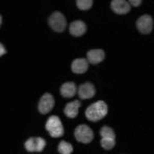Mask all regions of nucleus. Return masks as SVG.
<instances>
[{"label": "nucleus", "instance_id": "6", "mask_svg": "<svg viewBox=\"0 0 154 154\" xmlns=\"http://www.w3.org/2000/svg\"><path fill=\"white\" fill-rule=\"evenodd\" d=\"M137 27L139 31L144 35H148L152 31L153 19L150 15H143L137 20Z\"/></svg>", "mask_w": 154, "mask_h": 154}, {"label": "nucleus", "instance_id": "18", "mask_svg": "<svg viewBox=\"0 0 154 154\" xmlns=\"http://www.w3.org/2000/svg\"><path fill=\"white\" fill-rule=\"evenodd\" d=\"M100 135L101 137H116V133L112 130V128L108 127V126H103L100 129Z\"/></svg>", "mask_w": 154, "mask_h": 154}, {"label": "nucleus", "instance_id": "3", "mask_svg": "<svg viewBox=\"0 0 154 154\" xmlns=\"http://www.w3.org/2000/svg\"><path fill=\"white\" fill-rule=\"evenodd\" d=\"M48 23L55 32H63L67 26V20L60 12H54L49 17Z\"/></svg>", "mask_w": 154, "mask_h": 154}, {"label": "nucleus", "instance_id": "4", "mask_svg": "<svg viewBox=\"0 0 154 154\" xmlns=\"http://www.w3.org/2000/svg\"><path fill=\"white\" fill-rule=\"evenodd\" d=\"M74 135H75V139L77 141L83 143V144H89L94 139V133H93L92 129L85 124H81V125L77 126L75 131H74Z\"/></svg>", "mask_w": 154, "mask_h": 154}, {"label": "nucleus", "instance_id": "12", "mask_svg": "<svg viewBox=\"0 0 154 154\" xmlns=\"http://www.w3.org/2000/svg\"><path fill=\"white\" fill-rule=\"evenodd\" d=\"M105 57V52L102 49H92L89 50L87 53V58L90 64L97 65L101 63Z\"/></svg>", "mask_w": 154, "mask_h": 154}, {"label": "nucleus", "instance_id": "5", "mask_svg": "<svg viewBox=\"0 0 154 154\" xmlns=\"http://www.w3.org/2000/svg\"><path fill=\"white\" fill-rule=\"evenodd\" d=\"M24 147L28 152H42L46 147V141L43 137H30L25 142Z\"/></svg>", "mask_w": 154, "mask_h": 154}, {"label": "nucleus", "instance_id": "16", "mask_svg": "<svg viewBox=\"0 0 154 154\" xmlns=\"http://www.w3.org/2000/svg\"><path fill=\"white\" fill-rule=\"evenodd\" d=\"M101 147L105 150H110L115 147L116 145V137H102L100 141Z\"/></svg>", "mask_w": 154, "mask_h": 154}, {"label": "nucleus", "instance_id": "1", "mask_svg": "<svg viewBox=\"0 0 154 154\" xmlns=\"http://www.w3.org/2000/svg\"><path fill=\"white\" fill-rule=\"evenodd\" d=\"M108 112V106L104 101L99 100L97 102L91 104L85 110V117L92 122H97L102 120Z\"/></svg>", "mask_w": 154, "mask_h": 154}, {"label": "nucleus", "instance_id": "13", "mask_svg": "<svg viewBox=\"0 0 154 154\" xmlns=\"http://www.w3.org/2000/svg\"><path fill=\"white\" fill-rule=\"evenodd\" d=\"M60 95H62L64 98H72V97L75 96L76 92H77V88L76 85L74 82H65L64 85L60 87Z\"/></svg>", "mask_w": 154, "mask_h": 154}, {"label": "nucleus", "instance_id": "9", "mask_svg": "<svg viewBox=\"0 0 154 154\" xmlns=\"http://www.w3.org/2000/svg\"><path fill=\"white\" fill-rule=\"evenodd\" d=\"M96 94V90L93 83L85 82L79 87L78 89V95L80 99H90L93 98Z\"/></svg>", "mask_w": 154, "mask_h": 154}, {"label": "nucleus", "instance_id": "20", "mask_svg": "<svg viewBox=\"0 0 154 154\" xmlns=\"http://www.w3.org/2000/svg\"><path fill=\"white\" fill-rule=\"evenodd\" d=\"M0 48H1V53H0V55H3V54L5 53V49H4V47L2 44H0Z\"/></svg>", "mask_w": 154, "mask_h": 154}, {"label": "nucleus", "instance_id": "14", "mask_svg": "<svg viewBox=\"0 0 154 154\" xmlns=\"http://www.w3.org/2000/svg\"><path fill=\"white\" fill-rule=\"evenodd\" d=\"M80 101L79 100H75V101H72V102H69L66 104L65 106V115L67 116L68 118H76L77 115H78V109L80 107Z\"/></svg>", "mask_w": 154, "mask_h": 154}, {"label": "nucleus", "instance_id": "15", "mask_svg": "<svg viewBox=\"0 0 154 154\" xmlns=\"http://www.w3.org/2000/svg\"><path fill=\"white\" fill-rule=\"evenodd\" d=\"M57 150H58V152L62 154H70L73 152V146H72L70 143L62 141L58 144Z\"/></svg>", "mask_w": 154, "mask_h": 154}, {"label": "nucleus", "instance_id": "8", "mask_svg": "<svg viewBox=\"0 0 154 154\" xmlns=\"http://www.w3.org/2000/svg\"><path fill=\"white\" fill-rule=\"evenodd\" d=\"M131 4L126 0H112L110 8L118 15H125L130 12Z\"/></svg>", "mask_w": 154, "mask_h": 154}, {"label": "nucleus", "instance_id": "7", "mask_svg": "<svg viewBox=\"0 0 154 154\" xmlns=\"http://www.w3.org/2000/svg\"><path fill=\"white\" fill-rule=\"evenodd\" d=\"M54 106V98L51 94L49 93H45L42 96V98L40 99V102H38V112L42 115H46L48 112H50Z\"/></svg>", "mask_w": 154, "mask_h": 154}, {"label": "nucleus", "instance_id": "11", "mask_svg": "<svg viewBox=\"0 0 154 154\" xmlns=\"http://www.w3.org/2000/svg\"><path fill=\"white\" fill-rule=\"evenodd\" d=\"M69 31L74 37H81L87 31V25H85V23L83 21L76 20V21H73L70 24Z\"/></svg>", "mask_w": 154, "mask_h": 154}, {"label": "nucleus", "instance_id": "2", "mask_svg": "<svg viewBox=\"0 0 154 154\" xmlns=\"http://www.w3.org/2000/svg\"><path fill=\"white\" fill-rule=\"evenodd\" d=\"M45 128L52 137H60L64 135L65 130L63 123L57 116H51L45 125Z\"/></svg>", "mask_w": 154, "mask_h": 154}, {"label": "nucleus", "instance_id": "19", "mask_svg": "<svg viewBox=\"0 0 154 154\" xmlns=\"http://www.w3.org/2000/svg\"><path fill=\"white\" fill-rule=\"evenodd\" d=\"M128 2L132 6H139L142 3V0H128Z\"/></svg>", "mask_w": 154, "mask_h": 154}, {"label": "nucleus", "instance_id": "10", "mask_svg": "<svg viewBox=\"0 0 154 154\" xmlns=\"http://www.w3.org/2000/svg\"><path fill=\"white\" fill-rule=\"evenodd\" d=\"M72 72L75 74H83L89 69V60L88 58H76L72 62Z\"/></svg>", "mask_w": 154, "mask_h": 154}, {"label": "nucleus", "instance_id": "17", "mask_svg": "<svg viewBox=\"0 0 154 154\" xmlns=\"http://www.w3.org/2000/svg\"><path fill=\"white\" fill-rule=\"evenodd\" d=\"M76 5L79 10L88 11L92 8L93 0H76Z\"/></svg>", "mask_w": 154, "mask_h": 154}]
</instances>
